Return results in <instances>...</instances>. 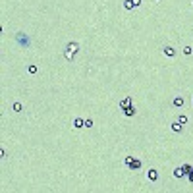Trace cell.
Segmentation results:
<instances>
[{"label": "cell", "mask_w": 193, "mask_h": 193, "mask_svg": "<svg viewBox=\"0 0 193 193\" xmlns=\"http://www.w3.org/2000/svg\"><path fill=\"white\" fill-rule=\"evenodd\" d=\"M131 2H133V6H135V8H137V6H141V0H131Z\"/></svg>", "instance_id": "obj_20"}, {"label": "cell", "mask_w": 193, "mask_h": 193, "mask_svg": "<svg viewBox=\"0 0 193 193\" xmlns=\"http://www.w3.org/2000/svg\"><path fill=\"white\" fill-rule=\"evenodd\" d=\"M147 180H149V181H156V180H158V172H156L155 168L147 170Z\"/></svg>", "instance_id": "obj_4"}, {"label": "cell", "mask_w": 193, "mask_h": 193, "mask_svg": "<svg viewBox=\"0 0 193 193\" xmlns=\"http://www.w3.org/2000/svg\"><path fill=\"white\" fill-rule=\"evenodd\" d=\"M185 178H187V180H189V181H191V184H193V170H191V172H189V174H187V176H185Z\"/></svg>", "instance_id": "obj_19"}, {"label": "cell", "mask_w": 193, "mask_h": 193, "mask_svg": "<svg viewBox=\"0 0 193 193\" xmlns=\"http://www.w3.org/2000/svg\"><path fill=\"white\" fill-rule=\"evenodd\" d=\"M83 126H85V120H83V118H75V120H74V128L81 129Z\"/></svg>", "instance_id": "obj_8"}, {"label": "cell", "mask_w": 193, "mask_h": 193, "mask_svg": "<svg viewBox=\"0 0 193 193\" xmlns=\"http://www.w3.org/2000/svg\"><path fill=\"white\" fill-rule=\"evenodd\" d=\"M79 50V43H70L66 46V50H64V56H66V60L68 62H72L74 60V56H75V52Z\"/></svg>", "instance_id": "obj_1"}, {"label": "cell", "mask_w": 193, "mask_h": 193, "mask_svg": "<svg viewBox=\"0 0 193 193\" xmlns=\"http://www.w3.org/2000/svg\"><path fill=\"white\" fill-rule=\"evenodd\" d=\"M15 41H18V43H19V45L23 46V48H27V46L31 45V41H29V37H27V35H25V33H22V31H19L18 35H15Z\"/></svg>", "instance_id": "obj_3"}, {"label": "cell", "mask_w": 193, "mask_h": 193, "mask_svg": "<svg viewBox=\"0 0 193 193\" xmlns=\"http://www.w3.org/2000/svg\"><path fill=\"white\" fill-rule=\"evenodd\" d=\"M128 106H131V97H126L122 102H120V108H128Z\"/></svg>", "instance_id": "obj_11"}, {"label": "cell", "mask_w": 193, "mask_h": 193, "mask_svg": "<svg viewBox=\"0 0 193 193\" xmlns=\"http://www.w3.org/2000/svg\"><path fill=\"white\" fill-rule=\"evenodd\" d=\"M164 54L166 56H170V58H172V56H176V48H172V46H164Z\"/></svg>", "instance_id": "obj_10"}, {"label": "cell", "mask_w": 193, "mask_h": 193, "mask_svg": "<svg viewBox=\"0 0 193 193\" xmlns=\"http://www.w3.org/2000/svg\"><path fill=\"white\" fill-rule=\"evenodd\" d=\"M191 2H193V0H191Z\"/></svg>", "instance_id": "obj_21"}, {"label": "cell", "mask_w": 193, "mask_h": 193, "mask_svg": "<svg viewBox=\"0 0 193 193\" xmlns=\"http://www.w3.org/2000/svg\"><path fill=\"white\" fill-rule=\"evenodd\" d=\"M12 108H14V112H22V110H23V104H22V102H14Z\"/></svg>", "instance_id": "obj_12"}, {"label": "cell", "mask_w": 193, "mask_h": 193, "mask_svg": "<svg viewBox=\"0 0 193 193\" xmlns=\"http://www.w3.org/2000/svg\"><path fill=\"white\" fill-rule=\"evenodd\" d=\"M181 129H184V124H180L178 120H176V122L172 124V131H174V133H180Z\"/></svg>", "instance_id": "obj_7"}, {"label": "cell", "mask_w": 193, "mask_h": 193, "mask_svg": "<svg viewBox=\"0 0 193 193\" xmlns=\"http://www.w3.org/2000/svg\"><path fill=\"white\" fill-rule=\"evenodd\" d=\"M135 112H137V110L133 108V104H131V106H128V108H124V114H126L128 118H129V116H135Z\"/></svg>", "instance_id": "obj_9"}, {"label": "cell", "mask_w": 193, "mask_h": 193, "mask_svg": "<svg viewBox=\"0 0 193 193\" xmlns=\"http://www.w3.org/2000/svg\"><path fill=\"white\" fill-rule=\"evenodd\" d=\"M178 122H180V124H187V116H185V114H180V116H178Z\"/></svg>", "instance_id": "obj_16"}, {"label": "cell", "mask_w": 193, "mask_h": 193, "mask_svg": "<svg viewBox=\"0 0 193 193\" xmlns=\"http://www.w3.org/2000/svg\"><path fill=\"white\" fill-rule=\"evenodd\" d=\"M124 8H126V10H133L135 6H133V2H131V0H124Z\"/></svg>", "instance_id": "obj_13"}, {"label": "cell", "mask_w": 193, "mask_h": 193, "mask_svg": "<svg viewBox=\"0 0 193 193\" xmlns=\"http://www.w3.org/2000/svg\"><path fill=\"white\" fill-rule=\"evenodd\" d=\"M27 72H29V74H37V72H39V68L35 66V64H31V66L27 68Z\"/></svg>", "instance_id": "obj_14"}, {"label": "cell", "mask_w": 193, "mask_h": 193, "mask_svg": "<svg viewBox=\"0 0 193 193\" xmlns=\"http://www.w3.org/2000/svg\"><path fill=\"white\" fill-rule=\"evenodd\" d=\"M174 178H185V172H184V168L181 166H178V168H174Z\"/></svg>", "instance_id": "obj_6"}, {"label": "cell", "mask_w": 193, "mask_h": 193, "mask_svg": "<svg viewBox=\"0 0 193 193\" xmlns=\"http://www.w3.org/2000/svg\"><path fill=\"white\" fill-rule=\"evenodd\" d=\"M126 166L131 168V170H139L143 166V162L139 158H133V156H126Z\"/></svg>", "instance_id": "obj_2"}, {"label": "cell", "mask_w": 193, "mask_h": 193, "mask_svg": "<svg viewBox=\"0 0 193 193\" xmlns=\"http://www.w3.org/2000/svg\"><path fill=\"white\" fill-rule=\"evenodd\" d=\"M184 54H185V56L191 54V46H184Z\"/></svg>", "instance_id": "obj_17"}, {"label": "cell", "mask_w": 193, "mask_h": 193, "mask_svg": "<svg viewBox=\"0 0 193 193\" xmlns=\"http://www.w3.org/2000/svg\"><path fill=\"white\" fill-rule=\"evenodd\" d=\"M85 128H93V120H91V118L85 120Z\"/></svg>", "instance_id": "obj_18"}, {"label": "cell", "mask_w": 193, "mask_h": 193, "mask_svg": "<svg viewBox=\"0 0 193 193\" xmlns=\"http://www.w3.org/2000/svg\"><path fill=\"white\" fill-rule=\"evenodd\" d=\"M184 102H185V101H184V97H180V95H178V97H174V101H172V104H174L176 108H181V106H184Z\"/></svg>", "instance_id": "obj_5"}, {"label": "cell", "mask_w": 193, "mask_h": 193, "mask_svg": "<svg viewBox=\"0 0 193 193\" xmlns=\"http://www.w3.org/2000/svg\"><path fill=\"white\" fill-rule=\"evenodd\" d=\"M181 168H184V172H185V176H187V174H189V172L193 170V166H191V164H184V166H181Z\"/></svg>", "instance_id": "obj_15"}]
</instances>
